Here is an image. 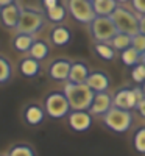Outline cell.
<instances>
[{
	"label": "cell",
	"mask_w": 145,
	"mask_h": 156,
	"mask_svg": "<svg viewBox=\"0 0 145 156\" xmlns=\"http://www.w3.org/2000/svg\"><path fill=\"white\" fill-rule=\"evenodd\" d=\"M20 12L22 9L19 8V5L14 2L11 5H6L3 8H0V22L5 28H14L17 27L19 19H20Z\"/></svg>",
	"instance_id": "cell-9"
},
{
	"label": "cell",
	"mask_w": 145,
	"mask_h": 156,
	"mask_svg": "<svg viewBox=\"0 0 145 156\" xmlns=\"http://www.w3.org/2000/svg\"><path fill=\"white\" fill-rule=\"evenodd\" d=\"M109 76L104 73V72H100V70H95V72H90L89 76H87V81L86 84L94 90V92H106V89L109 87Z\"/></svg>",
	"instance_id": "cell-13"
},
{
	"label": "cell",
	"mask_w": 145,
	"mask_h": 156,
	"mask_svg": "<svg viewBox=\"0 0 145 156\" xmlns=\"http://www.w3.org/2000/svg\"><path fill=\"white\" fill-rule=\"evenodd\" d=\"M136 109L139 111V114H140V115L143 117V119H145V97H143V98L137 103V108H136Z\"/></svg>",
	"instance_id": "cell-32"
},
{
	"label": "cell",
	"mask_w": 145,
	"mask_h": 156,
	"mask_svg": "<svg viewBox=\"0 0 145 156\" xmlns=\"http://www.w3.org/2000/svg\"><path fill=\"white\" fill-rule=\"evenodd\" d=\"M8 156H36V153H34V150L30 145L19 144V145H14L9 150Z\"/></svg>",
	"instance_id": "cell-27"
},
{
	"label": "cell",
	"mask_w": 145,
	"mask_h": 156,
	"mask_svg": "<svg viewBox=\"0 0 145 156\" xmlns=\"http://www.w3.org/2000/svg\"><path fill=\"white\" fill-rule=\"evenodd\" d=\"M42 5L45 6V9H50V8H55L58 6V0H42Z\"/></svg>",
	"instance_id": "cell-31"
},
{
	"label": "cell",
	"mask_w": 145,
	"mask_h": 156,
	"mask_svg": "<svg viewBox=\"0 0 145 156\" xmlns=\"http://www.w3.org/2000/svg\"><path fill=\"white\" fill-rule=\"evenodd\" d=\"M133 144H134V148H136L137 153L145 154V126H140L137 131L134 133Z\"/></svg>",
	"instance_id": "cell-26"
},
{
	"label": "cell",
	"mask_w": 145,
	"mask_h": 156,
	"mask_svg": "<svg viewBox=\"0 0 145 156\" xmlns=\"http://www.w3.org/2000/svg\"><path fill=\"white\" fill-rule=\"evenodd\" d=\"M120 58H122V62L125 64L126 67H134V66H137V64L140 62V55L133 47L123 50L120 53Z\"/></svg>",
	"instance_id": "cell-22"
},
{
	"label": "cell",
	"mask_w": 145,
	"mask_h": 156,
	"mask_svg": "<svg viewBox=\"0 0 145 156\" xmlns=\"http://www.w3.org/2000/svg\"><path fill=\"white\" fill-rule=\"evenodd\" d=\"M70 67H72V61L64 59V58L55 59L48 67V75L55 81H65V80H69Z\"/></svg>",
	"instance_id": "cell-11"
},
{
	"label": "cell",
	"mask_w": 145,
	"mask_h": 156,
	"mask_svg": "<svg viewBox=\"0 0 145 156\" xmlns=\"http://www.w3.org/2000/svg\"><path fill=\"white\" fill-rule=\"evenodd\" d=\"M89 30H90L92 37L97 42H104V44H109L111 39L118 33L112 19L111 17H101V16H97L89 23Z\"/></svg>",
	"instance_id": "cell-5"
},
{
	"label": "cell",
	"mask_w": 145,
	"mask_h": 156,
	"mask_svg": "<svg viewBox=\"0 0 145 156\" xmlns=\"http://www.w3.org/2000/svg\"><path fill=\"white\" fill-rule=\"evenodd\" d=\"M33 42H34L33 36H30V34H17L14 37V41H12V47H14V50L23 53V51H30Z\"/></svg>",
	"instance_id": "cell-21"
},
{
	"label": "cell",
	"mask_w": 145,
	"mask_h": 156,
	"mask_svg": "<svg viewBox=\"0 0 145 156\" xmlns=\"http://www.w3.org/2000/svg\"><path fill=\"white\" fill-rule=\"evenodd\" d=\"M28 53H30V58H33L36 61H42V59H45L48 56L50 48H48V45L44 41H34Z\"/></svg>",
	"instance_id": "cell-19"
},
{
	"label": "cell",
	"mask_w": 145,
	"mask_h": 156,
	"mask_svg": "<svg viewBox=\"0 0 145 156\" xmlns=\"http://www.w3.org/2000/svg\"><path fill=\"white\" fill-rule=\"evenodd\" d=\"M131 41H133V36L125 34V33H117V34L111 39V45H112L114 50L123 51V50H126V48L131 47Z\"/></svg>",
	"instance_id": "cell-20"
},
{
	"label": "cell",
	"mask_w": 145,
	"mask_h": 156,
	"mask_svg": "<svg viewBox=\"0 0 145 156\" xmlns=\"http://www.w3.org/2000/svg\"><path fill=\"white\" fill-rule=\"evenodd\" d=\"M92 6L97 16L101 17H111V14L117 9L118 3L115 0H92Z\"/></svg>",
	"instance_id": "cell-16"
},
{
	"label": "cell",
	"mask_w": 145,
	"mask_h": 156,
	"mask_svg": "<svg viewBox=\"0 0 145 156\" xmlns=\"http://www.w3.org/2000/svg\"><path fill=\"white\" fill-rule=\"evenodd\" d=\"M19 69H20V73L23 76L34 78V76H37L39 70H41V66H39V61H36V59H33V58L28 56V58H23L20 61Z\"/></svg>",
	"instance_id": "cell-18"
},
{
	"label": "cell",
	"mask_w": 145,
	"mask_h": 156,
	"mask_svg": "<svg viewBox=\"0 0 145 156\" xmlns=\"http://www.w3.org/2000/svg\"><path fill=\"white\" fill-rule=\"evenodd\" d=\"M139 33L145 34V14H142L139 17Z\"/></svg>",
	"instance_id": "cell-33"
},
{
	"label": "cell",
	"mask_w": 145,
	"mask_h": 156,
	"mask_svg": "<svg viewBox=\"0 0 145 156\" xmlns=\"http://www.w3.org/2000/svg\"><path fill=\"white\" fill-rule=\"evenodd\" d=\"M137 95L134 92V89H118L115 95L112 97V106L118 109L131 111L137 108Z\"/></svg>",
	"instance_id": "cell-8"
},
{
	"label": "cell",
	"mask_w": 145,
	"mask_h": 156,
	"mask_svg": "<svg viewBox=\"0 0 145 156\" xmlns=\"http://www.w3.org/2000/svg\"><path fill=\"white\" fill-rule=\"evenodd\" d=\"M90 70L84 62H72L70 67V75H69V83H75V84H84L87 81Z\"/></svg>",
	"instance_id": "cell-14"
},
{
	"label": "cell",
	"mask_w": 145,
	"mask_h": 156,
	"mask_svg": "<svg viewBox=\"0 0 145 156\" xmlns=\"http://www.w3.org/2000/svg\"><path fill=\"white\" fill-rule=\"evenodd\" d=\"M117 3H125V2H128V0H115Z\"/></svg>",
	"instance_id": "cell-36"
},
{
	"label": "cell",
	"mask_w": 145,
	"mask_h": 156,
	"mask_svg": "<svg viewBox=\"0 0 145 156\" xmlns=\"http://www.w3.org/2000/svg\"><path fill=\"white\" fill-rule=\"evenodd\" d=\"M67 8L70 11L72 17L80 22V23H90L97 17L94 6H92V0H69Z\"/></svg>",
	"instance_id": "cell-7"
},
{
	"label": "cell",
	"mask_w": 145,
	"mask_h": 156,
	"mask_svg": "<svg viewBox=\"0 0 145 156\" xmlns=\"http://www.w3.org/2000/svg\"><path fill=\"white\" fill-rule=\"evenodd\" d=\"M11 3H14V0H0V8H3L6 5H11Z\"/></svg>",
	"instance_id": "cell-34"
},
{
	"label": "cell",
	"mask_w": 145,
	"mask_h": 156,
	"mask_svg": "<svg viewBox=\"0 0 145 156\" xmlns=\"http://www.w3.org/2000/svg\"><path fill=\"white\" fill-rule=\"evenodd\" d=\"M131 47H133L139 55L145 53V34L137 33L133 36V41H131Z\"/></svg>",
	"instance_id": "cell-28"
},
{
	"label": "cell",
	"mask_w": 145,
	"mask_h": 156,
	"mask_svg": "<svg viewBox=\"0 0 145 156\" xmlns=\"http://www.w3.org/2000/svg\"><path fill=\"white\" fill-rule=\"evenodd\" d=\"M111 19L118 33H125L129 36H134L139 33V17L131 11H128L126 8L117 6V9L111 14Z\"/></svg>",
	"instance_id": "cell-2"
},
{
	"label": "cell",
	"mask_w": 145,
	"mask_h": 156,
	"mask_svg": "<svg viewBox=\"0 0 145 156\" xmlns=\"http://www.w3.org/2000/svg\"><path fill=\"white\" fill-rule=\"evenodd\" d=\"M103 117V123L106 128H109L114 133H125L129 129L131 122H133V114L131 111L118 109V108H111Z\"/></svg>",
	"instance_id": "cell-3"
},
{
	"label": "cell",
	"mask_w": 145,
	"mask_h": 156,
	"mask_svg": "<svg viewBox=\"0 0 145 156\" xmlns=\"http://www.w3.org/2000/svg\"><path fill=\"white\" fill-rule=\"evenodd\" d=\"M45 22V17L42 12L34 11V9H22L20 19L16 27L17 34H36L39 30L42 28V25Z\"/></svg>",
	"instance_id": "cell-4"
},
{
	"label": "cell",
	"mask_w": 145,
	"mask_h": 156,
	"mask_svg": "<svg viewBox=\"0 0 145 156\" xmlns=\"http://www.w3.org/2000/svg\"><path fill=\"white\" fill-rule=\"evenodd\" d=\"M140 62L145 66V53H143V55H140Z\"/></svg>",
	"instance_id": "cell-35"
},
{
	"label": "cell",
	"mask_w": 145,
	"mask_h": 156,
	"mask_svg": "<svg viewBox=\"0 0 145 156\" xmlns=\"http://www.w3.org/2000/svg\"><path fill=\"white\" fill-rule=\"evenodd\" d=\"M131 78L136 83H143L145 81V66L142 62H139L137 66L133 67V72H131Z\"/></svg>",
	"instance_id": "cell-29"
},
{
	"label": "cell",
	"mask_w": 145,
	"mask_h": 156,
	"mask_svg": "<svg viewBox=\"0 0 145 156\" xmlns=\"http://www.w3.org/2000/svg\"><path fill=\"white\" fill-rule=\"evenodd\" d=\"M112 108V97L108 92H97L92 100L89 112L92 115H104Z\"/></svg>",
	"instance_id": "cell-12"
},
{
	"label": "cell",
	"mask_w": 145,
	"mask_h": 156,
	"mask_svg": "<svg viewBox=\"0 0 145 156\" xmlns=\"http://www.w3.org/2000/svg\"><path fill=\"white\" fill-rule=\"evenodd\" d=\"M65 14H67V11H65V8L62 5H58L55 8L47 9V19L51 20V22H56V23L62 22L65 19Z\"/></svg>",
	"instance_id": "cell-25"
},
{
	"label": "cell",
	"mask_w": 145,
	"mask_h": 156,
	"mask_svg": "<svg viewBox=\"0 0 145 156\" xmlns=\"http://www.w3.org/2000/svg\"><path fill=\"white\" fill-rule=\"evenodd\" d=\"M0 156H3V154H0Z\"/></svg>",
	"instance_id": "cell-37"
},
{
	"label": "cell",
	"mask_w": 145,
	"mask_h": 156,
	"mask_svg": "<svg viewBox=\"0 0 145 156\" xmlns=\"http://www.w3.org/2000/svg\"><path fill=\"white\" fill-rule=\"evenodd\" d=\"M95 51H97V55L103 59H106V61H112L115 58V50L112 48L111 44H104V42H97L95 44Z\"/></svg>",
	"instance_id": "cell-23"
},
{
	"label": "cell",
	"mask_w": 145,
	"mask_h": 156,
	"mask_svg": "<svg viewBox=\"0 0 145 156\" xmlns=\"http://www.w3.org/2000/svg\"><path fill=\"white\" fill-rule=\"evenodd\" d=\"M62 92H64L65 98H67L72 111H89L92 100H94V95H95V92L86 83L75 84V83L67 81Z\"/></svg>",
	"instance_id": "cell-1"
},
{
	"label": "cell",
	"mask_w": 145,
	"mask_h": 156,
	"mask_svg": "<svg viewBox=\"0 0 145 156\" xmlns=\"http://www.w3.org/2000/svg\"><path fill=\"white\" fill-rule=\"evenodd\" d=\"M133 8L139 12V14H145V0H133Z\"/></svg>",
	"instance_id": "cell-30"
},
{
	"label": "cell",
	"mask_w": 145,
	"mask_h": 156,
	"mask_svg": "<svg viewBox=\"0 0 145 156\" xmlns=\"http://www.w3.org/2000/svg\"><path fill=\"white\" fill-rule=\"evenodd\" d=\"M44 117H45V109L41 108L39 105H34V103L33 105H28L27 108H25V111H23L25 122H27L28 125H33V126L42 123Z\"/></svg>",
	"instance_id": "cell-15"
},
{
	"label": "cell",
	"mask_w": 145,
	"mask_h": 156,
	"mask_svg": "<svg viewBox=\"0 0 145 156\" xmlns=\"http://www.w3.org/2000/svg\"><path fill=\"white\" fill-rule=\"evenodd\" d=\"M11 73H12V67L6 58L0 56V84H5L11 80Z\"/></svg>",
	"instance_id": "cell-24"
},
{
	"label": "cell",
	"mask_w": 145,
	"mask_h": 156,
	"mask_svg": "<svg viewBox=\"0 0 145 156\" xmlns=\"http://www.w3.org/2000/svg\"><path fill=\"white\" fill-rule=\"evenodd\" d=\"M45 114L51 119H62V117L70 114V105L64 92H50L45 97Z\"/></svg>",
	"instance_id": "cell-6"
},
{
	"label": "cell",
	"mask_w": 145,
	"mask_h": 156,
	"mask_svg": "<svg viewBox=\"0 0 145 156\" xmlns=\"http://www.w3.org/2000/svg\"><path fill=\"white\" fill-rule=\"evenodd\" d=\"M50 39L51 42L58 47H62V45H67L72 39V34L69 31L67 27H62V25H56V27L51 30L50 33Z\"/></svg>",
	"instance_id": "cell-17"
},
{
	"label": "cell",
	"mask_w": 145,
	"mask_h": 156,
	"mask_svg": "<svg viewBox=\"0 0 145 156\" xmlns=\"http://www.w3.org/2000/svg\"><path fill=\"white\" fill-rule=\"evenodd\" d=\"M67 117H69L70 128L78 133L87 131L92 125V114L87 111H70Z\"/></svg>",
	"instance_id": "cell-10"
}]
</instances>
